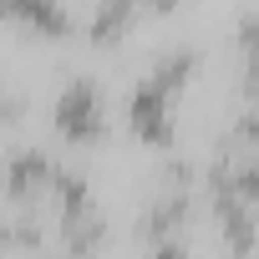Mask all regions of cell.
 Here are the masks:
<instances>
[{"instance_id": "cell-9", "label": "cell", "mask_w": 259, "mask_h": 259, "mask_svg": "<svg viewBox=\"0 0 259 259\" xmlns=\"http://www.w3.org/2000/svg\"><path fill=\"white\" fill-rule=\"evenodd\" d=\"M0 112H11V107H6V102H0Z\"/></svg>"}, {"instance_id": "cell-8", "label": "cell", "mask_w": 259, "mask_h": 259, "mask_svg": "<svg viewBox=\"0 0 259 259\" xmlns=\"http://www.w3.org/2000/svg\"><path fill=\"white\" fill-rule=\"evenodd\" d=\"M6 239H11V229H6V224H0V244H6Z\"/></svg>"}, {"instance_id": "cell-1", "label": "cell", "mask_w": 259, "mask_h": 259, "mask_svg": "<svg viewBox=\"0 0 259 259\" xmlns=\"http://www.w3.org/2000/svg\"><path fill=\"white\" fill-rule=\"evenodd\" d=\"M56 127L71 138V143H87L102 133V92L92 76H71L61 87V102H56Z\"/></svg>"}, {"instance_id": "cell-5", "label": "cell", "mask_w": 259, "mask_h": 259, "mask_svg": "<svg viewBox=\"0 0 259 259\" xmlns=\"http://www.w3.org/2000/svg\"><path fill=\"white\" fill-rule=\"evenodd\" d=\"M133 16H138V11H133V6H122V0H117V6H112V0H102V6L92 11V36H97V41H107V36H117Z\"/></svg>"}, {"instance_id": "cell-6", "label": "cell", "mask_w": 259, "mask_h": 259, "mask_svg": "<svg viewBox=\"0 0 259 259\" xmlns=\"http://www.w3.org/2000/svg\"><path fill=\"white\" fill-rule=\"evenodd\" d=\"M239 41H244V56H249V71H244V81H249V92L259 97V11L239 21Z\"/></svg>"}, {"instance_id": "cell-4", "label": "cell", "mask_w": 259, "mask_h": 259, "mask_svg": "<svg viewBox=\"0 0 259 259\" xmlns=\"http://www.w3.org/2000/svg\"><path fill=\"white\" fill-rule=\"evenodd\" d=\"M0 16L26 21V26H41V31H71V16L61 6H46V0H16V6H0Z\"/></svg>"}, {"instance_id": "cell-7", "label": "cell", "mask_w": 259, "mask_h": 259, "mask_svg": "<svg viewBox=\"0 0 259 259\" xmlns=\"http://www.w3.org/2000/svg\"><path fill=\"white\" fill-rule=\"evenodd\" d=\"M148 259H183V249H178V244H168V239H163V244H158V249H153V254H148Z\"/></svg>"}, {"instance_id": "cell-2", "label": "cell", "mask_w": 259, "mask_h": 259, "mask_svg": "<svg viewBox=\"0 0 259 259\" xmlns=\"http://www.w3.org/2000/svg\"><path fill=\"white\" fill-rule=\"evenodd\" d=\"M51 178H56V168H51V158H46L41 148H21V153H11V163H6V193H11L16 203H36V198L51 188Z\"/></svg>"}, {"instance_id": "cell-3", "label": "cell", "mask_w": 259, "mask_h": 259, "mask_svg": "<svg viewBox=\"0 0 259 259\" xmlns=\"http://www.w3.org/2000/svg\"><path fill=\"white\" fill-rule=\"evenodd\" d=\"M168 107H173V92H163L153 76H143L138 81V92H133V127L143 138H153V143H168Z\"/></svg>"}]
</instances>
